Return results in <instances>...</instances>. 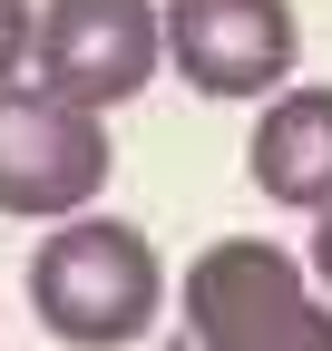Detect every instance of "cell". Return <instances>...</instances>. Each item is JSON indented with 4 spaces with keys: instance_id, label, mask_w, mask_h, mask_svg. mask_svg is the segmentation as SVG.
<instances>
[{
    "instance_id": "6da1fadb",
    "label": "cell",
    "mask_w": 332,
    "mask_h": 351,
    "mask_svg": "<svg viewBox=\"0 0 332 351\" xmlns=\"http://www.w3.org/2000/svg\"><path fill=\"white\" fill-rule=\"evenodd\" d=\"M156 302H166V263L117 215H69L29 254V313L69 351H128L156 322Z\"/></svg>"
},
{
    "instance_id": "7a4b0ae2",
    "label": "cell",
    "mask_w": 332,
    "mask_h": 351,
    "mask_svg": "<svg viewBox=\"0 0 332 351\" xmlns=\"http://www.w3.org/2000/svg\"><path fill=\"white\" fill-rule=\"evenodd\" d=\"M195 351H332V293L264 234H225L186 263Z\"/></svg>"
},
{
    "instance_id": "3957f363",
    "label": "cell",
    "mask_w": 332,
    "mask_h": 351,
    "mask_svg": "<svg viewBox=\"0 0 332 351\" xmlns=\"http://www.w3.org/2000/svg\"><path fill=\"white\" fill-rule=\"evenodd\" d=\"M108 117L59 98V88H0V215H20V225H69V215H88L98 186H108Z\"/></svg>"
},
{
    "instance_id": "277c9868",
    "label": "cell",
    "mask_w": 332,
    "mask_h": 351,
    "mask_svg": "<svg viewBox=\"0 0 332 351\" xmlns=\"http://www.w3.org/2000/svg\"><path fill=\"white\" fill-rule=\"evenodd\" d=\"M166 59V0H39L29 78L78 108H128Z\"/></svg>"
},
{
    "instance_id": "5b68a950",
    "label": "cell",
    "mask_w": 332,
    "mask_h": 351,
    "mask_svg": "<svg viewBox=\"0 0 332 351\" xmlns=\"http://www.w3.org/2000/svg\"><path fill=\"white\" fill-rule=\"evenodd\" d=\"M166 59L195 98L294 88V0H166Z\"/></svg>"
},
{
    "instance_id": "8992f818",
    "label": "cell",
    "mask_w": 332,
    "mask_h": 351,
    "mask_svg": "<svg viewBox=\"0 0 332 351\" xmlns=\"http://www.w3.org/2000/svg\"><path fill=\"white\" fill-rule=\"evenodd\" d=\"M244 156H254V186H264L274 205L322 215V205H332V88H322V78L274 88Z\"/></svg>"
},
{
    "instance_id": "52a82bcc",
    "label": "cell",
    "mask_w": 332,
    "mask_h": 351,
    "mask_svg": "<svg viewBox=\"0 0 332 351\" xmlns=\"http://www.w3.org/2000/svg\"><path fill=\"white\" fill-rule=\"evenodd\" d=\"M29 49H39V0H0V88H20Z\"/></svg>"
},
{
    "instance_id": "ba28073f",
    "label": "cell",
    "mask_w": 332,
    "mask_h": 351,
    "mask_svg": "<svg viewBox=\"0 0 332 351\" xmlns=\"http://www.w3.org/2000/svg\"><path fill=\"white\" fill-rule=\"evenodd\" d=\"M313 283H322V293H332V205H322V215H313Z\"/></svg>"
}]
</instances>
